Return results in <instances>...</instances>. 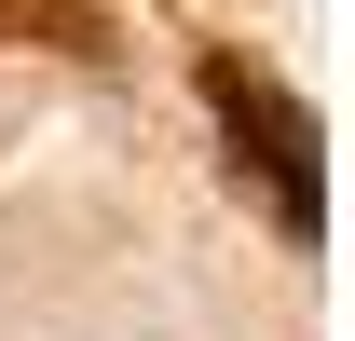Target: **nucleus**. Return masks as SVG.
Segmentation results:
<instances>
[{"mask_svg":"<svg viewBox=\"0 0 355 341\" xmlns=\"http://www.w3.org/2000/svg\"><path fill=\"white\" fill-rule=\"evenodd\" d=\"M205 110H219V137H232V177H260V191H273V218H287V246H314V232H328L314 110H301V96H273L260 69H232V55H205Z\"/></svg>","mask_w":355,"mask_h":341,"instance_id":"f257e3e1","label":"nucleus"}]
</instances>
